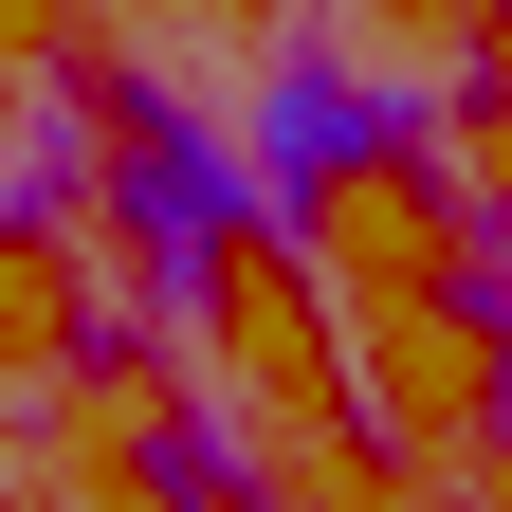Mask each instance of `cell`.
<instances>
[{
	"label": "cell",
	"instance_id": "cell-1",
	"mask_svg": "<svg viewBox=\"0 0 512 512\" xmlns=\"http://www.w3.org/2000/svg\"><path fill=\"white\" fill-rule=\"evenodd\" d=\"M110 220H128V275H147L165 330H202L220 275H238L256 238H293L275 183H256V147H238V128H202L183 92H110Z\"/></svg>",
	"mask_w": 512,
	"mask_h": 512
},
{
	"label": "cell",
	"instance_id": "cell-6",
	"mask_svg": "<svg viewBox=\"0 0 512 512\" xmlns=\"http://www.w3.org/2000/svg\"><path fill=\"white\" fill-rule=\"evenodd\" d=\"M494 37H512V0H494Z\"/></svg>",
	"mask_w": 512,
	"mask_h": 512
},
{
	"label": "cell",
	"instance_id": "cell-3",
	"mask_svg": "<svg viewBox=\"0 0 512 512\" xmlns=\"http://www.w3.org/2000/svg\"><path fill=\"white\" fill-rule=\"evenodd\" d=\"M147 494H165V512H256V494H238V458H220L202 421H165V439H147Z\"/></svg>",
	"mask_w": 512,
	"mask_h": 512
},
{
	"label": "cell",
	"instance_id": "cell-2",
	"mask_svg": "<svg viewBox=\"0 0 512 512\" xmlns=\"http://www.w3.org/2000/svg\"><path fill=\"white\" fill-rule=\"evenodd\" d=\"M238 147H256V183H275V220L311 238V202H330V183L439 165V110H421L403 74H366V55H275V74H256V110H238Z\"/></svg>",
	"mask_w": 512,
	"mask_h": 512
},
{
	"label": "cell",
	"instance_id": "cell-4",
	"mask_svg": "<svg viewBox=\"0 0 512 512\" xmlns=\"http://www.w3.org/2000/svg\"><path fill=\"white\" fill-rule=\"evenodd\" d=\"M55 183H74V128H55V110H37V147H0V238H19V220L55 202Z\"/></svg>",
	"mask_w": 512,
	"mask_h": 512
},
{
	"label": "cell",
	"instance_id": "cell-5",
	"mask_svg": "<svg viewBox=\"0 0 512 512\" xmlns=\"http://www.w3.org/2000/svg\"><path fill=\"white\" fill-rule=\"evenodd\" d=\"M476 348H494V384H476V403H494V458H512V330H476Z\"/></svg>",
	"mask_w": 512,
	"mask_h": 512
}]
</instances>
